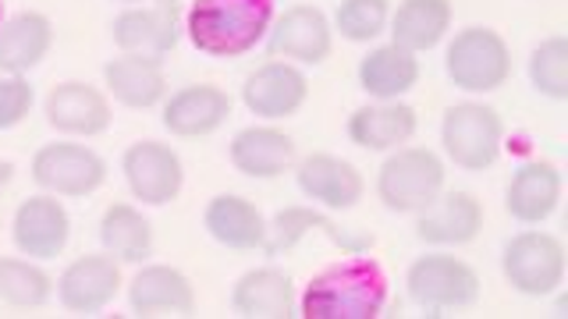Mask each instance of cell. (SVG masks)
<instances>
[{"mask_svg":"<svg viewBox=\"0 0 568 319\" xmlns=\"http://www.w3.org/2000/svg\"><path fill=\"white\" fill-rule=\"evenodd\" d=\"M387 306V274L377 259L348 256L324 266L298 298L302 319H377Z\"/></svg>","mask_w":568,"mask_h":319,"instance_id":"1","label":"cell"},{"mask_svg":"<svg viewBox=\"0 0 568 319\" xmlns=\"http://www.w3.org/2000/svg\"><path fill=\"white\" fill-rule=\"evenodd\" d=\"M274 25V0H192L185 14L189 43L206 58H242L266 40Z\"/></svg>","mask_w":568,"mask_h":319,"instance_id":"2","label":"cell"},{"mask_svg":"<svg viewBox=\"0 0 568 319\" xmlns=\"http://www.w3.org/2000/svg\"><path fill=\"white\" fill-rule=\"evenodd\" d=\"M444 71L462 93H494L511 79V50L490 25L458 29L444 50Z\"/></svg>","mask_w":568,"mask_h":319,"instance_id":"3","label":"cell"},{"mask_svg":"<svg viewBox=\"0 0 568 319\" xmlns=\"http://www.w3.org/2000/svg\"><path fill=\"white\" fill-rule=\"evenodd\" d=\"M444 160L423 146H398L377 171V195L390 213H423L444 192Z\"/></svg>","mask_w":568,"mask_h":319,"instance_id":"4","label":"cell"},{"mask_svg":"<svg viewBox=\"0 0 568 319\" xmlns=\"http://www.w3.org/2000/svg\"><path fill=\"white\" fill-rule=\"evenodd\" d=\"M440 142L458 171H469V174L487 171L497 164V156H501L505 121L487 103H476V100L455 103L440 117Z\"/></svg>","mask_w":568,"mask_h":319,"instance_id":"5","label":"cell"},{"mask_svg":"<svg viewBox=\"0 0 568 319\" xmlns=\"http://www.w3.org/2000/svg\"><path fill=\"white\" fill-rule=\"evenodd\" d=\"M565 245L561 238L547 230H519L505 241L501 253V274L515 291L526 298H547L558 295L565 284Z\"/></svg>","mask_w":568,"mask_h":319,"instance_id":"6","label":"cell"},{"mask_svg":"<svg viewBox=\"0 0 568 319\" xmlns=\"http://www.w3.org/2000/svg\"><path fill=\"white\" fill-rule=\"evenodd\" d=\"M405 288H408V298H413L419 309H426L430 316H440L448 309L476 306L484 284H479V274L466 259L430 253V256H419L413 266H408Z\"/></svg>","mask_w":568,"mask_h":319,"instance_id":"7","label":"cell"},{"mask_svg":"<svg viewBox=\"0 0 568 319\" xmlns=\"http://www.w3.org/2000/svg\"><path fill=\"white\" fill-rule=\"evenodd\" d=\"M32 182L58 199H85L106 182V160L79 142H47L32 156Z\"/></svg>","mask_w":568,"mask_h":319,"instance_id":"8","label":"cell"},{"mask_svg":"<svg viewBox=\"0 0 568 319\" xmlns=\"http://www.w3.org/2000/svg\"><path fill=\"white\" fill-rule=\"evenodd\" d=\"M185 32V18L178 0H150V4H129L114 22L111 35L121 53H142V58L164 61Z\"/></svg>","mask_w":568,"mask_h":319,"instance_id":"9","label":"cell"},{"mask_svg":"<svg viewBox=\"0 0 568 319\" xmlns=\"http://www.w3.org/2000/svg\"><path fill=\"white\" fill-rule=\"evenodd\" d=\"M121 174L129 182V192L142 206H168L182 195L185 185V167L168 142L142 138L132 142L121 156Z\"/></svg>","mask_w":568,"mask_h":319,"instance_id":"10","label":"cell"},{"mask_svg":"<svg viewBox=\"0 0 568 319\" xmlns=\"http://www.w3.org/2000/svg\"><path fill=\"white\" fill-rule=\"evenodd\" d=\"M306 235H324L331 245L342 248L345 256H363L373 248V235L355 227H337L327 213L310 209V206H284L277 217L266 224V238H263V253L266 256H288L292 248L306 238Z\"/></svg>","mask_w":568,"mask_h":319,"instance_id":"11","label":"cell"},{"mask_svg":"<svg viewBox=\"0 0 568 319\" xmlns=\"http://www.w3.org/2000/svg\"><path fill=\"white\" fill-rule=\"evenodd\" d=\"M266 50L274 61L295 64H324L334 50V25L331 18L313 4H295L284 11L266 32Z\"/></svg>","mask_w":568,"mask_h":319,"instance_id":"12","label":"cell"},{"mask_svg":"<svg viewBox=\"0 0 568 319\" xmlns=\"http://www.w3.org/2000/svg\"><path fill=\"white\" fill-rule=\"evenodd\" d=\"M71 238V217L58 195H32L22 199L11 217V241L29 259H58Z\"/></svg>","mask_w":568,"mask_h":319,"instance_id":"13","label":"cell"},{"mask_svg":"<svg viewBox=\"0 0 568 319\" xmlns=\"http://www.w3.org/2000/svg\"><path fill=\"white\" fill-rule=\"evenodd\" d=\"M310 100V79L292 61H266L242 85V103L263 121H284Z\"/></svg>","mask_w":568,"mask_h":319,"instance_id":"14","label":"cell"},{"mask_svg":"<svg viewBox=\"0 0 568 319\" xmlns=\"http://www.w3.org/2000/svg\"><path fill=\"white\" fill-rule=\"evenodd\" d=\"M121 291V266L118 259L106 256H79L75 263L64 266L58 277V298L68 312L75 316H97L103 312Z\"/></svg>","mask_w":568,"mask_h":319,"instance_id":"15","label":"cell"},{"mask_svg":"<svg viewBox=\"0 0 568 319\" xmlns=\"http://www.w3.org/2000/svg\"><path fill=\"white\" fill-rule=\"evenodd\" d=\"M231 117V96L221 85L210 82H195V85H182L178 93H171L164 100V128L174 138H206L213 132H221Z\"/></svg>","mask_w":568,"mask_h":319,"instance_id":"16","label":"cell"},{"mask_svg":"<svg viewBox=\"0 0 568 319\" xmlns=\"http://www.w3.org/2000/svg\"><path fill=\"white\" fill-rule=\"evenodd\" d=\"M47 121L50 128L61 135H79V138H97L111 128L114 111L106 93H100L89 82H61L47 93Z\"/></svg>","mask_w":568,"mask_h":319,"instance_id":"17","label":"cell"},{"mask_svg":"<svg viewBox=\"0 0 568 319\" xmlns=\"http://www.w3.org/2000/svg\"><path fill=\"white\" fill-rule=\"evenodd\" d=\"M479 230H484V206L473 192H440L416 220V238L434 248L469 245L479 238Z\"/></svg>","mask_w":568,"mask_h":319,"instance_id":"18","label":"cell"},{"mask_svg":"<svg viewBox=\"0 0 568 319\" xmlns=\"http://www.w3.org/2000/svg\"><path fill=\"white\" fill-rule=\"evenodd\" d=\"M295 182L302 195L324 209H352L359 206L366 182L355 164L334 156V153H310L295 171Z\"/></svg>","mask_w":568,"mask_h":319,"instance_id":"19","label":"cell"},{"mask_svg":"<svg viewBox=\"0 0 568 319\" xmlns=\"http://www.w3.org/2000/svg\"><path fill=\"white\" fill-rule=\"evenodd\" d=\"M129 309L142 319L192 316L195 288L182 270H174V266H164V263L142 266L129 284Z\"/></svg>","mask_w":568,"mask_h":319,"instance_id":"20","label":"cell"},{"mask_svg":"<svg viewBox=\"0 0 568 319\" xmlns=\"http://www.w3.org/2000/svg\"><path fill=\"white\" fill-rule=\"evenodd\" d=\"M561 203V171L547 160H529L511 174L505 188V209L523 227L544 224Z\"/></svg>","mask_w":568,"mask_h":319,"instance_id":"21","label":"cell"},{"mask_svg":"<svg viewBox=\"0 0 568 319\" xmlns=\"http://www.w3.org/2000/svg\"><path fill=\"white\" fill-rule=\"evenodd\" d=\"M416 128H419L416 111L398 100L359 106V111H352V117L345 124L352 146L369 150V153H390V150L405 146V142L416 135Z\"/></svg>","mask_w":568,"mask_h":319,"instance_id":"22","label":"cell"},{"mask_svg":"<svg viewBox=\"0 0 568 319\" xmlns=\"http://www.w3.org/2000/svg\"><path fill=\"white\" fill-rule=\"evenodd\" d=\"M295 306V284L277 266L248 270L231 288V312L242 319H292L298 316Z\"/></svg>","mask_w":568,"mask_h":319,"instance_id":"23","label":"cell"},{"mask_svg":"<svg viewBox=\"0 0 568 319\" xmlns=\"http://www.w3.org/2000/svg\"><path fill=\"white\" fill-rule=\"evenodd\" d=\"M103 85L121 106H132V111H150L168 100L164 64L156 58H142V53H121V58L106 61Z\"/></svg>","mask_w":568,"mask_h":319,"instance_id":"24","label":"cell"},{"mask_svg":"<svg viewBox=\"0 0 568 319\" xmlns=\"http://www.w3.org/2000/svg\"><path fill=\"white\" fill-rule=\"evenodd\" d=\"M231 167L245 177H260V182H274L284 171L292 167L295 160V142L292 135H284L281 128L271 124H253V128H242L231 138Z\"/></svg>","mask_w":568,"mask_h":319,"instance_id":"25","label":"cell"},{"mask_svg":"<svg viewBox=\"0 0 568 319\" xmlns=\"http://www.w3.org/2000/svg\"><path fill=\"white\" fill-rule=\"evenodd\" d=\"M203 227L213 241L224 245V248H235V253H253V248H263V238H266L263 213L248 199H242V195H231V192L213 195V199L206 203Z\"/></svg>","mask_w":568,"mask_h":319,"instance_id":"26","label":"cell"},{"mask_svg":"<svg viewBox=\"0 0 568 319\" xmlns=\"http://www.w3.org/2000/svg\"><path fill=\"white\" fill-rule=\"evenodd\" d=\"M53 47V22L43 11H22L0 25V71L29 75Z\"/></svg>","mask_w":568,"mask_h":319,"instance_id":"27","label":"cell"},{"mask_svg":"<svg viewBox=\"0 0 568 319\" xmlns=\"http://www.w3.org/2000/svg\"><path fill=\"white\" fill-rule=\"evenodd\" d=\"M355 79H359V89L373 100H402L419 82V58L398 43L373 47L359 61V68H355Z\"/></svg>","mask_w":568,"mask_h":319,"instance_id":"28","label":"cell"},{"mask_svg":"<svg viewBox=\"0 0 568 319\" xmlns=\"http://www.w3.org/2000/svg\"><path fill=\"white\" fill-rule=\"evenodd\" d=\"M455 8L452 0H402L398 11L387 18L390 43L405 47L408 53L434 50L452 29Z\"/></svg>","mask_w":568,"mask_h":319,"instance_id":"29","label":"cell"},{"mask_svg":"<svg viewBox=\"0 0 568 319\" xmlns=\"http://www.w3.org/2000/svg\"><path fill=\"white\" fill-rule=\"evenodd\" d=\"M100 241L118 263H146L153 256V227L132 203H111L103 209Z\"/></svg>","mask_w":568,"mask_h":319,"instance_id":"30","label":"cell"},{"mask_svg":"<svg viewBox=\"0 0 568 319\" xmlns=\"http://www.w3.org/2000/svg\"><path fill=\"white\" fill-rule=\"evenodd\" d=\"M53 295V277L29 259L0 256V301L14 309H40Z\"/></svg>","mask_w":568,"mask_h":319,"instance_id":"31","label":"cell"},{"mask_svg":"<svg viewBox=\"0 0 568 319\" xmlns=\"http://www.w3.org/2000/svg\"><path fill=\"white\" fill-rule=\"evenodd\" d=\"M529 82L540 96L565 103L568 100V40L550 35L529 53Z\"/></svg>","mask_w":568,"mask_h":319,"instance_id":"32","label":"cell"},{"mask_svg":"<svg viewBox=\"0 0 568 319\" xmlns=\"http://www.w3.org/2000/svg\"><path fill=\"white\" fill-rule=\"evenodd\" d=\"M387 0H342L334 11V32H342L348 43H369L387 29Z\"/></svg>","mask_w":568,"mask_h":319,"instance_id":"33","label":"cell"},{"mask_svg":"<svg viewBox=\"0 0 568 319\" xmlns=\"http://www.w3.org/2000/svg\"><path fill=\"white\" fill-rule=\"evenodd\" d=\"M32 85L26 75H0V132L18 128L32 111Z\"/></svg>","mask_w":568,"mask_h":319,"instance_id":"34","label":"cell"},{"mask_svg":"<svg viewBox=\"0 0 568 319\" xmlns=\"http://www.w3.org/2000/svg\"><path fill=\"white\" fill-rule=\"evenodd\" d=\"M11 177H14V164L11 160H0V192L11 185Z\"/></svg>","mask_w":568,"mask_h":319,"instance_id":"35","label":"cell"},{"mask_svg":"<svg viewBox=\"0 0 568 319\" xmlns=\"http://www.w3.org/2000/svg\"><path fill=\"white\" fill-rule=\"evenodd\" d=\"M0 25H4V0H0Z\"/></svg>","mask_w":568,"mask_h":319,"instance_id":"36","label":"cell"},{"mask_svg":"<svg viewBox=\"0 0 568 319\" xmlns=\"http://www.w3.org/2000/svg\"><path fill=\"white\" fill-rule=\"evenodd\" d=\"M121 4H142V0H121Z\"/></svg>","mask_w":568,"mask_h":319,"instance_id":"37","label":"cell"}]
</instances>
